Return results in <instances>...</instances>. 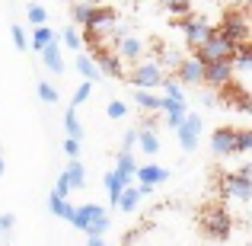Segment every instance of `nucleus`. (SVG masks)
<instances>
[{
  "mask_svg": "<svg viewBox=\"0 0 252 246\" xmlns=\"http://www.w3.org/2000/svg\"><path fill=\"white\" fill-rule=\"evenodd\" d=\"M214 29L220 32L227 42H233V45L249 42V16L243 10H236V6H227V10L220 13V23H217Z\"/></svg>",
  "mask_w": 252,
  "mask_h": 246,
  "instance_id": "f257e3e1",
  "label": "nucleus"
},
{
  "mask_svg": "<svg viewBox=\"0 0 252 246\" xmlns=\"http://www.w3.org/2000/svg\"><path fill=\"white\" fill-rule=\"evenodd\" d=\"M233 51H236V45L227 42V38L214 29V35H211L201 48L191 51V58H195L198 64H217V61H233Z\"/></svg>",
  "mask_w": 252,
  "mask_h": 246,
  "instance_id": "f03ea898",
  "label": "nucleus"
},
{
  "mask_svg": "<svg viewBox=\"0 0 252 246\" xmlns=\"http://www.w3.org/2000/svg\"><path fill=\"white\" fill-rule=\"evenodd\" d=\"M128 80L137 86V90H154V86H163V80H166V70L157 64V58H147V61H137L134 70L128 74Z\"/></svg>",
  "mask_w": 252,
  "mask_h": 246,
  "instance_id": "7ed1b4c3",
  "label": "nucleus"
},
{
  "mask_svg": "<svg viewBox=\"0 0 252 246\" xmlns=\"http://www.w3.org/2000/svg\"><path fill=\"white\" fill-rule=\"evenodd\" d=\"M179 29H182V38H185V45H189L191 51L201 48V45L214 35V26H211L204 16H195V13L185 16V19H179Z\"/></svg>",
  "mask_w": 252,
  "mask_h": 246,
  "instance_id": "20e7f679",
  "label": "nucleus"
},
{
  "mask_svg": "<svg viewBox=\"0 0 252 246\" xmlns=\"http://www.w3.org/2000/svg\"><path fill=\"white\" fill-rule=\"evenodd\" d=\"M230 227H233V217L227 214L223 205H214L201 214V230L211 237V240H227L230 237Z\"/></svg>",
  "mask_w": 252,
  "mask_h": 246,
  "instance_id": "39448f33",
  "label": "nucleus"
},
{
  "mask_svg": "<svg viewBox=\"0 0 252 246\" xmlns=\"http://www.w3.org/2000/svg\"><path fill=\"white\" fill-rule=\"evenodd\" d=\"M204 83L211 90H230V83H233V64L230 61L204 64Z\"/></svg>",
  "mask_w": 252,
  "mask_h": 246,
  "instance_id": "423d86ee",
  "label": "nucleus"
},
{
  "mask_svg": "<svg viewBox=\"0 0 252 246\" xmlns=\"http://www.w3.org/2000/svg\"><path fill=\"white\" fill-rule=\"evenodd\" d=\"M90 61L99 68V74H105V77H122V61H118V55L112 48H105V45H99V48L90 51Z\"/></svg>",
  "mask_w": 252,
  "mask_h": 246,
  "instance_id": "0eeeda50",
  "label": "nucleus"
},
{
  "mask_svg": "<svg viewBox=\"0 0 252 246\" xmlns=\"http://www.w3.org/2000/svg\"><path fill=\"white\" fill-rule=\"evenodd\" d=\"M102 217H109V211H105L102 205H80V208H74V214H70V224L86 234V230L96 221H102Z\"/></svg>",
  "mask_w": 252,
  "mask_h": 246,
  "instance_id": "6e6552de",
  "label": "nucleus"
},
{
  "mask_svg": "<svg viewBox=\"0 0 252 246\" xmlns=\"http://www.w3.org/2000/svg\"><path fill=\"white\" fill-rule=\"evenodd\" d=\"M134 179H137L141 189H157V185H163L169 179V170H166V166H160V163H144V166H137Z\"/></svg>",
  "mask_w": 252,
  "mask_h": 246,
  "instance_id": "1a4fd4ad",
  "label": "nucleus"
},
{
  "mask_svg": "<svg viewBox=\"0 0 252 246\" xmlns=\"http://www.w3.org/2000/svg\"><path fill=\"white\" fill-rule=\"evenodd\" d=\"M220 192H223V198H240V202H249V198H252V182L240 179L236 173H227V176L220 179Z\"/></svg>",
  "mask_w": 252,
  "mask_h": 246,
  "instance_id": "9d476101",
  "label": "nucleus"
},
{
  "mask_svg": "<svg viewBox=\"0 0 252 246\" xmlns=\"http://www.w3.org/2000/svg\"><path fill=\"white\" fill-rule=\"evenodd\" d=\"M176 135H179L182 150H195L198 147V135H201V118L198 115H185V122L176 128Z\"/></svg>",
  "mask_w": 252,
  "mask_h": 246,
  "instance_id": "9b49d317",
  "label": "nucleus"
},
{
  "mask_svg": "<svg viewBox=\"0 0 252 246\" xmlns=\"http://www.w3.org/2000/svg\"><path fill=\"white\" fill-rule=\"evenodd\" d=\"M233 138H236V128L220 125V128L211 135V154L214 157H230L233 154Z\"/></svg>",
  "mask_w": 252,
  "mask_h": 246,
  "instance_id": "f8f14e48",
  "label": "nucleus"
},
{
  "mask_svg": "<svg viewBox=\"0 0 252 246\" xmlns=\"http://www.w3.org/2000/svg\"><path fill=\"white\" fill-rule=\"evenodd\" d=\"M176 83L179 86L182 83H189V86L204 83V64H198L195 58H185V61L179 64V70H176Z\"/></svg>",
  "mask_w": 252,
  "mask_h": 246,
  "instance_id": "ddd939ff",
  "label": "nucleus"
},
{
  "mask_svg": "<svg viewBox=\"0 0 252 246\" xmlns=\"http://www.w3.org/2000/svg\"><path fill=\"white\" fill-rule=\"evenodd\" d=\"M115 55H118V61H141V55H144V38H137V35H128V38H122V42H115Z\"/></svg>",
  "mask_w": 252,
  "mask_h": 246,
  "instance_id": "4468645a",
  "label": "nucleus"
},
{
  "mask_svg": "<svg viewBox=\"0 0 252 246\" xmlns=\"http://www.w3.org/2000/svg\"><path fill=\"white\" fill-rule=\"evenodd\" d=\"M137 147H141L147 157H157V150H160V138H157L154 122H150V118L137 128Z\"/></svg>",
  "mask_w": 252,
  "mask_h": 246,
  "instance_id": "2eb2a0df",
  "label": "nucleus"
},
{
  "mask_svg": "<svg viewBox=\"0 0 252 246\" xmlns=\"http://www.w3.org/2000/svg\"><path fill=\"white\" fill-rule=\"evenodd\" d=\"M42 61H45V68H48L51 74H61V70H64V55H61V45H58V42H51L48 48L42 51Z\"/></svg>",
  "mask_w": 252,
  "mask_h": 246,
  "instance_id": "dca6fc26",
  "label": "nucleus"
},
{
  "mask_svg": "<svg viewBox=\"0 0 252 246\" xmlns=\"http://www.w3.org/2000/svg\"><path fill=\"white\" fill-rule=\"evenodd\" d=\"M51 42H55V32H51L48 26H38V29L32 32V38H29V48H32V51H38V55H42V51L48 48Z\"/></svg>",
  "mask_w": 252,
  "mask_h": 246,
  "instance_id": "f3484780",
  "label": "nucleus"
},
{
  "mask_svg": "<svg viewBox=\"0 0 252 246\" xmlns=\"http://www.w3.org/2000/svg\"><path fill=\"white\" fill-rule=\"evenodd\" d=\"M137 205H141V192H137V185H128V189L118 195V211L131 214V211H137Z\"/></svg>",
  "mask_w": 252,
  "mask_h": 246,
  "instance_id": "a211bd4d",
  "label": "nucleus"
},
{
  "mask_svg": "<svg viewBox=\"0 0 252 246\" xmlns=\"http://www.w3.org/2000/svg\"><path fill=\"white\" fill-rule=\"evenodd\" d=\"M134 103L141 105L144 112H163V96H154V93H147V90H137Z\"/></svg>",
  "mask_w": 252,
  "mask_h": 246,
  "instance_id": "6ab92c4d",
  "label": "nucleus"
},
{
  "mask_svg": "<svg viewBox=\"0 0 252 246\" xmlns=\"http://www.w3.org/2000/svg\"><path fill=\"white\" fill-rule=\"evenodd\" d=\"M64 176H67L70 189H83V185H86V170H83V163H80V160H70V163H67V170H64Z\"/></svg>",
  "mask_w": 252,
  "mask_h": 246,
  "instance_id": "aec40b11",
  "label": "nucleus"
},
{
  "mask_svg": "<svg viewBox=\"0 0 252 246\" xmlns=\"http://www.w3.org/2000/svg\"><path fill=\"white\" fill-rule=\"evenodd\" d=\"M77 70L83 74V83H96L99 77H102V74H99V68L90 61V55H77Z\"/></svg>",
  "mask_w": 252,
  "mask_h": 246,
  "instance_id": "412c9836",
  "label": "nucleus"
},
{
  "mask_svg": "<svg viewBox=\"0 0 252 246\" xmlns=\"http://www.w3.org/2000/svg\"><path fill=\"white\" fill-rule=\"evenodd\" d=\"M163 112H166V125L172 131L185 122V105H179V103H166V99H163Z\"/></svg>",
  "mask_w": 252,
  "mask_h": 246,
  "instance_id": "4be33fe9",
  "label": "nucleus"
},
{
  "mask_svg": "<svg viewBox=\"0 0 252 246\" xmlns=\"http://www.w3.org/2000/svg\"><path fill=\"white\" fill-rule=\"evenodd\" d=\"M115 176H128V179H134V173H137V163H134V154H118V163H115Z\"/></svg>",
  "mask_w": 252,
  "mask_h": 246,
  "instance_id": "5701e85b",
  "label": "nucleus"
},
{
  "mask_svg": "<svg viewBox=\"0 0 252 246\" xmlns=\"http://www.w3.org/2000/svg\"><path fill=\"white\" fill-rule=\"evenodd\" d=\"M93 6H96V3H70V26H74V29H77V26H86Z\"/></svg>",
  "mask_w": 252,
  "mask_h": 246,
  "instance_id": "b1692460",
  "label": "nucleus"
},
{
  "mask_svg": "<svg viewBox=\"0 0 252 246\" xmlns=\"http://www.w3.org/2000/svg\"><path fill=\"white\" fill-rule=\"evenodd\" d=\"M64 131H67L70 141H80V138H83V125L77 122V112H74V109L64 112Z\"/></svg>",
  "mask_w": 252,
  "mask_h": 246,
  "instance_id": "393cba45",
  "label": "nucleus"
},
{
  "mask_svg": "<svg viewBox=\"0 0 252 246\" xmlns=\"http://www.w3.org/2000/svg\"><path fill=\"white\" fill-rule=\"evenodd\" d=\"M48 211H51L55 217H67V221H70V214H74V205H67L64 198H58L55 192H51V198H48Z\"/></svg>",
  "mask_w": 252,
  "mask_h": 246,
  "instance_id": "a878e982",
  "label": "nucleus"
},
{
  "mask_svg": "<svg viewBox=\"0 0 252 246\" xmlns=\"http://www.w3.org/2000/svg\"><path fill=\"white\" fill-rule=\"evenodd\" d=\"M102 182H105V192H109V202H112V208H118V195H122V182L115 179V173H105L102 176Z\"/></svg>",
  "mask_w": 252,
  "mask_h": 246,
  "instance_id": "bb28decb",
  "label": "nucleus"
},
{
  "mask_svg": "<svg viewBox=\"0 0 252 246\" xmlns=\"http://www.w3.org/2000/svg\"><path fill=\"white\" fill-rule=\"evenodd\" d=\"M163 90H166V103H179V105H185V93H182V86H179L176 80H172V77H166V80H163Z\"/></svg>",
  "mask_w": 252,
  "mask_h": 246,
  "instance_id": "cd10ccee",
  "label": "nucleus"
},
{
  "mask_svg": "<svg viewBox=\"0 0 252 246\" xmlns=\"http://www.w3.org/2000/svg\"><path fill=\"white\" fill-rule=\"evenodd\" d=\"M252 150V131L249 128H236V138H233V154H249Z\"/></svg>",
  "mask_w": 252,
  "mask_h": 246,
  "instance_id": "c85d7f7f",
  "label": "nucleus"
},
{
  "mask_svg": "<svg viewBox=\"0 0 252 246\" xmlns=\"http://www.w3.org/2000/svg\"><path fill=\"white\" fill-rule=\"evenodd\" d=\"M35 93H38V99H42V103H48V105L58 103V90H55V83H48V80H38Z\"/></svg>",
  "mask_w": 252,
  "mask_h": 246,
  "instance_id": "c756f323",
  "label": "nucleus"
},
{
  "mask_svg": "<svg viewBox=\"0 0 252 246\" xmlns=\"http://www.w3.org/2000/svg\"><path fill=\"white\" fill-rule=\"evenodd\" d=\"M166 13H172V16H179V19H185V16H191V13H195V6L185 3V0H169V3H166Z\"/></svg>",
  "mask_w": 252,
  "mask_h": 246,
  "instance_id": "7c9ffc66",
  "label": "nucleus"
},
{
  "mask_svg": "<svg viewBox=\"0 0 252 246\" xmlns=\"http://www.w3.org/2000/svg\"><path fill=\"white\" fill-rule=\"evenodd\" d=\"M26 16H29V23H32V26L38 29V26H45V19H48V10H45L42 3H29V10H26Z\"/></svg>",
  "mask_w": 252,
  "mask_h": 246,
  "instance_id": "2f4dec72",
  "label": "nucleus"
},
{
  "mask_svg": "<svg viewBox=\"0 0 252 246\" xmlns=\"http://www.w3.org/2000/svg\"><path fill=\"white\" fill-rule=\"evenodd\" d=\"M10 35H13V45H16L19 51L29 48V35L23 32V26H19V23H13V26H10Z\"/></svg>",
  "mask_w": 252,
  "mask_h": 246,
  "instance_id": "473e14b6",
  "label": "nucleus"
},
{
  "mask_svg": "<svg viewBox=\"0 0 252 246\" xmlns=\"http://www.w3.org/2000/svg\"><path fill=\"white\" fill-rule=\"evenodd\" d=\"M90 93H93V83H80L74 90V99H70V109H77V105H83L86 99H90Z\"/></svg>",
  "mask_w": 252,
  "mask_h": 246,
  "instance_id": "72a5a7b5",
  "label": "nucleus"
},
{
  "mask_svg": "<svg viewBox=\"0 0 252 246\" xmlns=\"http://www.w3.org/2000/svg\"><path fill=\"white\" fill-rule=\"evenodd\" d=\"M61 38H64V45H67V48H74V51H80V45H83V42H80V32H77V29H74V26H67V29H64V32H61Z\"/></svg>",
  "mask_w": 252,
  "mask_h": 246,
  "instance_id": "f704fd0d",
  "label": "nucleus"
},
{
  "mask_svg": "<svg viewBox=\"0 0 252 246\" xmlns=\"http://www.w3.org/2000/svg\"><path fill=\"white\" fill-rule=\"evenodd\" d=\"M105 115H109V118H125V115H128V105H125L122 99H112V103L105 105Z\"/></svg>",
  "mask_w": 252,
  "mask_h": 246,
  "instance_id": "c9c22d12",
  "label": "nucleus"
},
{
  "mask_svg": "<svg viewBox=\"0 0 252 246\" xmlns=\"http://www.w3.org/2000/svg\"><path fill=\"white\" fill-rule=\"evenodd\" d=\"M55 195L58 198H64V202H67V195H70V182H67V176H58V182H55Z\"/></svg>",
  "mask_w": 252,
  "mask_h": 246,
  "instance_id": "e433bc0d",
  "label": "nucleus"
},
{
  "mask_svg": "<svg viewBox=\"0 0 252 246\" xmlns=\"http://www.w3.org/2000/svg\"><path fill=\"white\" fill-rule=\"evenodd\" d=\"M64 154H67V160H80V141H64Z\"/></svg>",
  "mask_w": 252,
  "mask_h": 246,
  "instance_id": "4c0bfd02",
  "label": "nucleus"
},
{
  "mask_svg": "<svg viewBox=\"0 0 252 246\" xmlns=\"http://www.w3.org/2000/svg\"><path fill=\"white\" fill-rule=\"evenodd\" d=\"M134 147H137V128H131L128 135H125V144H122V150H125V154H134Z\"/></svg>",
  "mask_w": 252,
  "mask_h": 246,
  "instance_id": "58836bf2",
  "label": "nucleus"
},
{
  "mask_svg": "<svg viewBox=\"0 0 252 246\" xmlns=\"http://www.w3.org/2000/svg\"><path fill=\"white\" fill-rule=\"evenodd\" d=\"M13 224H16V214H10V211H6V214H0V234H10Z\"/></svg>",
  "mask_w": 252,
  "mask_h": 246,
  "instance_id": "ea45409f",
  "label": "nucleus"
},
{
  "mask_svg": "<svg viewBox=\"0 0 252 246\" xmlns=\"http://www.w3.org/2000/svg\"><path fill=\"white\" fill-rule=\"evenodd\" d=\"M236 176H240V179H246V182H252V163L240 166V170H236Z\"/></svg>",
  "mask_w": 252,
  "mask_h": 246,
  "instance_id": "a19ab883",
  "label": "nucleus"
},
{
  "mask_svg": "<svg viewBox=\"0 0 252 246\" xmlns=\"http://www.w3.org/2000/svg\"><path fill=\"white\" fill-rule=\"evenodd\" d=\"M86 246H105V240H102V237H90V240H86Z\"/></svg>",
  "mask_w": 252,
  "mask_h": 246,
  "instance_id": "79ce46f5",
  "label": "nucleus"
},
{
  "mask_svg": "<svg viewBox=\"0 0 252 246\" xmlns=\"http://www.w3.org/2000/svg\"><path fill=\"white\" fill-rule=\"evenodd\" d=\"M6 173V160H3V154H0V176Z\"/></svg>",
  "mask_w": 252,
  "mask_h": 246,
  "instance_id": "37998d69",
  "label": "nucleus"
},
{
  "mask_svg": "<svg viewBox=\"0 0 252 246\" xmlns=\"http://www.w3.org/2000/svg\"><path fill=\"white\" fill-rule=\"evenodd\" d=\"M246 13H252V0H249V3H246Z\"/></svg>",
  "mask_w": 252,
  "mask_h": 246,
  "instance_id": "c03bdc74",
  "label": "nucleus"
}]
</instances>
